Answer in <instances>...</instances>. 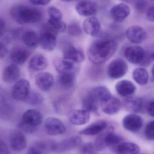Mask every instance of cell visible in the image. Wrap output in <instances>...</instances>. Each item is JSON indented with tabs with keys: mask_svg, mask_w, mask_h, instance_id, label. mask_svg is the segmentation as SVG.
Here are the masks:
<instances>
[{
	"mask_svg": "<svg viewBox=\"0 0 154 154\" xmlns=\"http://www.w3.org/2000/svg\"><path fill=\"white\" fill-rule=\"evenodd\" d=\"M117 49V43L112 39L104 38L93 42L88 48V57L94 65H101L107 61Z\"/></svg>",
	"mask_w": 154,
	"mask_h": 154,
	"instance_id": "6da1fadb",
	"label": "cell"
},
{
	"mask_svg": "<svg viewBox=\"0 0 154 154\" xmlns=\"http://www.w3.org/2000/svg\"><path fill=\"white\" fill-rule=\"evenodd\" d=\"M10 14L12 19L20 24L37 23L42 17L40 10L23 5L12 8L10 10Z\"/></svg>",
	"mask_w": 154,
	"mask_h": 154,
	"instance_id": "7a4b0ae2",
	"label": "cell"
},
{
	"mask_svg": "<svg viewBox=\"0 0 154 154\" xmlns=\"http://www.w3.org/2000/svg\"><path fill=\"white\" fill-rule=\"evenodd\" d=\"M43 119V116L39 111L35 109H28L23 114L18 126L23 132L32 134L38 130Z\"/></svg>",
	"mask_w": 154,
	"mask_h": 154,
	"instance_id": "3957f363",
	"label": "cell"
},
{
	"mask_svg": "<svg viewBox=\"0 0 154 154\" xmlns=\"http://www.w3.org/2000/svg\"><path fill=\"white\" fill-rule=\"evenodd\" d=\"M122 142V137L115 134L114 128L110 126L99 134L93 144L97 152L105 150L107 147L114 149Z\"/></svg>",
	"mask_w": 154,
	"mask_h": 154,
	"instance_id": "277c9868",
	"label": "cell"
},
{
	"mask_svg": "<svg viewBox=\"0 0 154 154\" xmlns=\"http://www.w3.org/2000/svg\"><path fill=\"white\" fill-rule=\"evenodd\" d=\"M80 137L73 136L68 137L60 142H53L50 145V148L56 152H63L74 149L79 146L82 143Z\"/></svg>",
	"mask_w": 154,
	"mask_h": 154,
	"instance_id": "5b68a950",
	"label": "cell"
},
{
	"mask_svg": "<svg viewBox=\"0 0 154 154\" xmlns=\"http://www.w3.org/2000/svg\"><path fill=\"white\" fill-rule=\"evenodd\" d=\"M128 70V66L124 60L116 59L111 61L108 66V75L112 79H117L124 76Z\"/></svg>",
	"mask_w": 154,
	"mask_h": 154,
	"instance_id": "8992f818",
	"label": "cell"
},
{
	"mask_svg": "<svg viewBox=\"0 0 154 154\" xmlns=\"http://www.w3.org/2000/svg\"><path fill=\"white\" fill-rule=\"evenodd\" d=\"M31 91L29 82L25 79L17 81L12 88L11 96L17 101L25 102Z\"/></svg>",
	"mask_w": 154,
	"mask_h": 154,
	"instance_id": "52a82bcc",
	"label": "cell"
},
{
	"mask_svg": "<svg viewBox=\"0 0 154 154\" xmlns=\"http://www.w3.org/2000/svg\"><path fill=\"white\" fill-rule=\"evenodd\" d=\"M124 54L126 59L132 64H144L146 59L145 51L139 46H132L126 48Z\"/></svg>",
	"mask_w": 154,
	"mask_h": 154,
	"instance_id": "ba28073f",
	"label": "cell"
},
{
	"mask_svg": "<svg viewBox=\"0 0 154 154\" xmlns=\"http://www.w3.org/2000/svg\"><path fill=\"white\" fill-rule=\"evenodd\" d=\"M44 127L47 133L51 136L63 134L66 131L64 123L60 119L54 117L46 119L44 122Z\"/></svg>",
	"mask_w": 154,
	"mask_h": 154,
	"instance_id": "9c48e42d",
	"label": "cell"
},
{
	"mask_svg": "<svg viewBox=\"0 0 154 154\" xmlns=\"http://www.w3.org/2000/svg\"><path fill=\"white\" fill-rule=\"evenodd\" d=\"M57 35L44 26L39 37V45L42 48L48 51L54 50L57 46Z\"/></svg>",
	"mask_w": 154,
	"mask_h": 154,
	"instance_id": "30bf717a",
	"label": "cell"
},
{
	"mask_svg": "<svg viewBox=\"0 0 154 154\" xmlns=\"http://www.w3.org/2000/svg\"><path fill=\"white\" fill-rule=\"evenodd\" d=\"M10 146L13 151L21 152L26 148L27 141L24 134L19 130H13L9 137Z\"/></svg>",
	"mask_w": 154,
	"mask_h": 154,
	"instance_id": "8fae6325",
	"label": "cell"
},
{
	"mask_svg": "<svg viewBox=\"0 0 154 154\" xmlns=\"http://www.w3.org/2000/svg\"><path fill=\"white\" fill-rule=\"evenodd\" d=\"M123 126L125 129L132 133L138 132L142 128L143 120L140 116L135 113L127 115L123 119Z\"/></svg>",
	"mask_w": 154,
	"mask_h": 154,
	"instance_id": "7c38bea8",
	"label": "cell"
},
{
	"mask_svg": "<svg viewBox=\"0 0 154 154\" xmlns=\"http://www.w3.org/2000/svg\"><path fill=\"white\" fill-rule=\"evenodd\" d=\"M126 35L128 40L134 44H139L145 40L147 33L145 30L139 26H133L127 30Z\"/></svg>",
	"mask_w": 154,
	"mask_h": 154,
	"instance_id": "4fadbf2b",
	"label": "cell"
},
{
	"mask_svg": "<svg viewBox=\"0 0 154 154\" xmlns=\"http://www.w3.org/2000/svg\"><path fill=\"white\" fill-rule=\"evenodd\" d=\"M63 58L75 64H79L83 62L85 59V55L82 49L70 45L64 50Z\"/></svg>",
	"mask_w": 154,
	"mask_h": 154,
	"instance_id": "5bb4252c",
	"label": "cell"
},
{
	"mask_svg": "<svg viewBox=\"0 0 154 154\" xmlns=\"http://www.w3.org/2000/svg\"><path fill=\"white\" fill-rule=\"evenodd\" d=\"M35 83L40 90L49 91L54 84V78L52 74L48 72L39 73L35 77Z\"/></svg>",
	"mask_w": 154,
	"mask_h": 154,
	"instance_id": "9a60e30c",
	"label": "cell"
},
{
	"mask_svg": "<svg viewBox=\"0 0 154 154\" xmlns=\"http://www.w3.org/2000/svg\"><path fill=\"white\" fill-rule=\"evenodd\" d=\"M130 13V7L125 3L116 5L112 7L110 12L111 18L117 23H121L125 20Z\"/></svg>",
	"mask_w": 154,
	"mask_h": 154,
	"instance_id": "2e32d148",
	"label": "cell"
},
{
	"mask_svg": "<svg viewBox=\"0 0 154 154\" xmlns=\"http://www.w3.org/2000/svg\"><path fill=\"white\" fill-rule=\"evenodd\" d=\"M101 110L105 114L114 115L119 112L121 107L120 100L116 97L111 96L100 104Z\"/></svg>",
	"mask_w": 154,
	"mask_h": 154,
	"instance_id": "e0dca14e",
	"label": "cell"
},
{
	"mask_svg": "<svg viewBox=\"0 0 154 154\" xmlns=\"http://www.w3.org/2000/svg\"><path fill=\"white\" fill-rule=\"evenodd\" d=\"M82 26L85 32L91 37H99L100 34L101 25L99 20L96 17L86 19L83 22Z\"/></svg>",
	"mask_w": 154,
	"mask_h": 154,
	"instance_id": "ac0fdd59",
	"label": "cell"
},
{
	"mask_svg": "<svg viewBox=\"0 0 154 154\" xmlns=\"http://www.w3.org/2000/svg\"><path fill=\"white\" fill-rule=\"evenodd\" d=\"M29 51L22 47H15L10 53V58L13 64L23 65L27 61L29 56Z\"/></svg>",
	"mask_w": 154,
	"mask_h": 154,
	"instance_id": "d6986e66",
	"label": "cell"
},
{
	"mask_svg": "<svg viewBox=\"0 0 154 154\" xmlns=\"http://www.w3.org/2000/svg\"><path fill=\"white\" fill-rule=\"evenodd\" d=\"M76 9L80 15L89 17L96 13L97 5L93 1L84 0L78 3L76 6Z\"/></svg>",
	"mask_w": 154,
	"mask_h": 154,
	"instance_id": "ffe728a7",
	"label": "cell"
},
{
	"mask_svg": "<svg viewBox=\"0 0 154 154\" xmlns=\"http://www.w3.org/2000/svg\"><path fill=\"white\" fill-rule=\"evenodd\" d=\"M21 75L20 69L17 65L10 64L4 69L2 73V79L8 83L16 82Z\"/></svg>",
	"mask_w": 154,
	"mask_h": 154,
	"instance_id": "44dd1931",
	"label": "cell"
},
{
	"mask_svg": "<svg viewBox=\"0 0 154 154\" xmlns=\"http://www.w3.org/2000/svg\"><path fill=\"white\" fill-rule=\"evenodd\" d=\"M116 91L121 97H128L133 95L136 91L135 85L128 80H122L116 84Z\"/></svg>",
	"mask_w": 154,
	"mask_h": 154,
	"instance_id": "7402d4cb",
	"label": "cell"
},
{
	"mask_svg": "<svg viewBox=\"0 0 154 154\" xmlns=\"http://www.w3.org/2000/svg\"><path fill=\"white\" fill-rule=\"evenodd\" d=\"M90 119L89 112L83 109L74 110L70 113L69 116V121L75 125H85L89 121Z\"/></svg>",
	"mask_w": 154,
	"mask_h": 154,
	"instance_id": "603a6c76",
	"label": "cell"
},
{
	"mask_svg": "<svg viewBox=\"0 0 154 154\" xmlns=\"http://www.w3.org/2000/svg\"><path fill=\"white\" fill-rule=\"evenodd\" d=\"M108 126L106 121L103 120H98L80 131L79 134L88 136L99 134L105 130Z\"/></svg>",
	"mask_w": 154,
	"mask_h": 154,
	"instance_id": "cb8c5ba5",
	"label": "cell"
},
{
	"mask_svg": "<svg viewBox=\"0 0 154 154\" xmlns=\"http://www.w3.org/2000/svg\"><path fill=\"white\" fill-rule=\"evenodd\" d=\"M48 66V60L42 54H37L32 57L29 63V69L33 72H40L45 70Z\"/></svg>",
	"mask_w": 154,
	"mask_h": 154,
	"instance_id": "d4e9b609",
	"label": "cell"
},
{
	"mask_svg": "<svg viewBox=\"0 0 154 154\" xmlns=\"http://www.w3.org/2000/svg\"><path fill=\"white\" fill-rule=\"evenodd\" d=\"M113 150L116 154H138L140 148L134 143L122 142Z\"/></svg>",
	"mask_w": 154,
	"mask_h": 154,
	"instance_id": "484cf974",
	"label": "cell"
},
{
	"mask_svg": "<svg viewBox=\"0 0 154 154\" xmlns=\"http://www.w3.org/2000/svg\"><path fill=\"white\" fill-rule=\"evenodd\" d=\"M143 106V100L138 97H128L124 102L125 108L132 113L140 112Z\"/></svg>",
	"mask_w": 154,
	"mask_h": 154,
	"instance_id": "4316f807",
	"label": "cell"
},
{
	"mask_svg": "<svg viewBox=\"0 0 154 154\" xmlns=\"http://www.w3.org/2000/svg\"><path fill=\"white\" fill-rule=\"evenodd\" d=\"M89 93L98 102L99 105L112 95L109 90L103 86H97L93 88Z\"/></svg>",
	"mask_w": 154,
	"mask_h": 154,
	"instance_id": "83f0119b",
	"label": "cell"
},
{
	"mask_svg": "<svg viewBox=\"0 0 154 154\" xmlns=\"http://www.w3.org/2000/svg\"><path fill=\"white\" fill-rule=\"evenodd\" d=\"M14 113L13 106L5 99H0V119L8 121L11 119Z\"/></svg>",
	"mask_w": 154,
	"mask_h": 154,
	"instance_id": "f1b7e54d",
	"label": "cell"
},
{
	"mask_svg": "<svg viewBox=\"0 0 154 154\" xmlns=\"http://www.w3.org/2000/svg\"><path fill=\"white\" fill-rule=\"evenodd\" d=\"M22 40L28 48H35L39 45V37L35 31H26L22 35Z\"/></svg>",
	"mask_w": 154,
	"mask_h": 154,
	"instance_id": "f546056e",
	"label": "cell"
},
{
	"mask_svg": "<svg viewBox=\"0 0 154 154\" xmlns=\"http://www.w3.org/2000/svg\"><path fill=\"white\" fill-rule=\"evenodd\" d=\"M99 105L98 102L89 93L82 100V109L89 113L91 112L98 115Z\"/></svg>",
	"mask_w": 154,
	"mask_h": 154,
	"instance_id": "4dcf8cb0",
	"label": "cell"
},
{
	"mask_svg": "<svg viewBox=\"0 0 154 154\" xmlns=\"http://www.w3.org/2000/svg\"><path fill=\"white\" fill-rule=\"evenodd\" d=\"M75 82V75L73 72L59 74L58 78V82L60 87L65 89L72 88Z\"/></svg>",
	"mask_w": 154,
	"mask_h": 154,
	"instance_id": "1f68e13d",
	"label": "cell"
},
{
	"mask_svg": "<svg viewBox=\"0 0 154 154\" xmlns=\"http://www.w3.org/2000/svg\"><path fill=\"white\" fill-rule=\"evenodd\" d=\"M54 65L59 74L73 72L75 68V63L64 58L56 60L54 62Z\"/></svg>",
	"mask_w": 154,
	"mask_h": 154,
	"instance_id": "d6a6232c",
	"label": "cell"
},
{
	"mask_svg": "<svg viewBox=\"0 0 154 154\" xmlns=\"http://www.w3.org/2000/svg\"><path fill=\"white\" fill-rule=\"evenodd\" d=\"M44 26L47 29L57 34L59 32H64L66 30V23L61 20H56L49 19L48 23Z\"/></svg>",
	"mask_w": 154,
	"mask_h": 154,
	"instance_id": "836d02e7",
	"label": "cell"
},
{
	"mask_svg": "<svg viewBox=\"0 0 154 154\" xmlns=\"http://www.w3.org/2000/svg\"><path fill=\"white\" fill-rule=\"evenodd\" d=\"M133 78L134 80L139 85H146L148 81L149 75L148 72L143 68H137L133 72Z\"/></svg>",
	"mask_w": 154,
	"mask_h": 154,
	"instance_id": "e575fe53",
	"label": "cell"
},
{
	"mask_svg": "<svg viewBox=\"0 0 154 154\" xmlns=\"http://www.w3.org/2000/svg\"><path fill=\"white\" fill-rule=\"evenodd\" d=\"M43 97L40 93L31 91L25 102L32 106H36L39 105L43 101Z\"/></svg>",
	"mask_w": 154,
	"mask_h": 154,
	"instance_id": "d590c367",
	"label": "cell"
},
{
	"mask_svg": "<svg viewBox=\"0 0 154 154\" xmlns=\"http://www.w3.org/2000/svg\"><path fill=\"white\" fill-rule=\"evenodd\" d=\"M46 147L44 143L36 142L30 146L26 154H44Z\"/></svg>",
	"mask_w": 154,
	"mask_h": 154,
	"instance_id": "8d00e7d4",
	"label": "cell"
},
{
	"mask_svg": "<svg viewBox=\"0 0 154 154\" xmlns=\"http://www.w3.org/2000/svg\"><path fill=\"white\" fill-rule=\"evenodd\" d=\"M9 39L4 34L3 32H0V59L5 57L7 52V44Z\"/></svg>",
	"mask_w": 154,
	"mask_h": 154,
	"instance_id": "74e56055",
	"label": "cell"
},
{
	"mask_svg": "<svg viewBox=\"0 0 154 154\" xmlns=\"http://www.w3.org/2000/svg\"><path fill=\"white\" fill-rule=\"evenodd\" d=\"M94 144L87 143L83 144L79 149L80 154H97Z\"/></svg>",
	"mask_w": 154,
	"mask_h": 154,
	"instance_id": "f35d334b",
	"label": "cell"
},
{
	"mask_svg": "<svg viewBox=\"0 0 154 154\" xmlns=\"http://www.w3.org/2000/svg\"><path fill=\"white\" fill-rule=\"evenodd\" d=\"M48 14L50 19L56 20H61L63 14L59 9L55 6H50L48 9Z\"/></svg>",
	"mask_w": 154,
	"mask_h": 154,
	"instance_id": "ab89813d",
	"label": "cell"
},
{
	"mask_svg": "<svg viewBox=\"0 0 154 154\" xmlns=\"http://www.w3.org/2000/svg\"><path fill=\"white\" fill-rule=\"evenodd\" d=\"M68 32L70 36H79L81 35L82 31L79 23L76 22H74L70 23L69 25Z\"/></svg>",
	"mask_w": 154,
	"mask_h": 154,
	"instance_id": "60d3db41",
	"label": "cell"
},
{
	"mask_svg": "<svg viewBox=\"0 0 154 154\" xmlns=\"http://www.w3.org/2000/svg\"><path fill=\"white\" fill-rule=\"evenodd\" d=\"M144 133L147 139L154 141V121H150L146 125Z\"/></svg>",
	"mask_w": 154,
	"mask_h": 154,
	"instance_id": "b9f144b4",
	"label": "cell"
},
{
	"mask_svg": "<svg viewBox=\"0 0 154 154\" xmlns=\"http://www.w3.org/2000/svg\"><path fill=\"white\" fill-rule=\"evenodd\" d=\"M146 3V0H137L134 3L135 8L138 11H143L147 6Z\"/></svg>",
	"mask_w": 154,
	"mask_h": 154,
	"instance_id": "7bdbcfd3",
	"label": "cell"
},
{
	"mask_svg": "<svg viewBox=\"0 0 154 154\" xmlns=\"http://www.w3.org/2000/svg\"><path fill=\"white\" fill-rule=\"evenodd\" d=\"M0 154H11L6 144L0 138Z\"/></svg>",
	"mask_w": 154,
	"mask_h": 154,
	"instance_id": "ee69618b",
	"label": "cell"
},
{
	"mask_svg": "<svg viewBox=\"0 0 154 154\" xmlns=\"http://www.w3.org/2000/svg\"><path fill=\"white\" fill-rule=\"evenodd\" d=\"M30 2L35 5H45L49 3L51 0H29Z\"/></svg>",
	"mask_w": 154,
	"mask_h": 154,
	"instance_id": "f6af8a7d",
	"label": "cell"
},
{
	"mask_svg": "<svg viewBox=\"0 0 154 154\" xmlns=\"http://www.w3.org/2000/svg\"><path fill=\"white\" fill-rule=\"evenodd\" d=\"M146 17L150 21L154 22V6L148 8L146 11Z\"/></svg>",
	"mask_w": 154,
	"mask_h": 154,
	"instance_id": "bcb514c9",
	"label": "cell"
},
{
	"mask_svg": "<svg viewBox=\"0 0 154 154\" xmlns=\"http://www.w3.org/2000/svg\"><path fill=\"white\" fill-rule=\"evenodd\" d=\"M147 110L148 114L154 117V100L148 105Z\"/></svg>",
	"mask_w": 154,
	"mask_h": 154,
	"instance_id": "7dc6e473",
	"label": "cell"
},
{
	"mask_svg": "<svg viewBox=\"0 0 154 154\" xmlns=\"http://www.w3.org/2000/svg\"><path fill=\"white\" fill-rule=\"evenodd\" d=\"M5 23L2 19H0V32H3L5 29Z\"/></svg>",
	"mask_w": 154,
	"mask_h": 154,
	"instance_id": "c3c4849f",
	"label": "cell"
},
{
	"mask_svg": "<svg viewBox=\"0 0 154 154\" xmlns=\"http://www.w3.org/2000/svg\"><path fill=\"white\" fill-rule=\"evenodd\" d=\"M120 1L125 3H134L137 0H120Z\"/></svg>",
	"mask_w": 154,
	"mask_h": 154,
	"instance_id": "681fc988",
	"label": "cell"
},
{
	"mask_svg": "<svg viewBox=\"0 0 154 154\" xmlns=\"http://www.w3.org/2000/svg\"><path fill=\"white\" fill-rule=\"evenodd\" d=\"M152 76L154 78V65L152 67Z\"/></svg>",
	"mask_w": 154,
	"mask_h": 154,
	"instance_id": "f907efd6",
	"label": "cell"
},
{
	"mask_svg": "<svg viewBox=\"0 0 154 154\" xmlns=\"http://www.w3.org/2000/svg\"><path fill=\"white\" fill-rule=\"evenodd\" d=\"M60 1H62V2H71V1H74V0H60Z\"/></svg>",
	"mask_w": 154,
	"mask_h": 154,
	"instance_id": "816d5d0a",
	"label": "cell"
},
{
	"mask_svg": "<svg viewBox=\"0 0 154 154\" xmlns=\"http://www.w3.org/2000/svg\"><path fill=\"white\" fill-rule=\"evenodd\" d=\"M151 58L154 61V53L152 54V57H151Z\"/></svg>",
	"mask_w": 154,
	"mask_h": 154,
	"instance_id": "f5cc1de1",
	"label": "cell"
},
{
	"mask_svg": "<svg viewBox=\"0 0 154 154\" xmlns=\"http://www.w3.org/2000/svg\"><path fill=\"white\" fill-rule=\"evenodd\" d=\"M152 1H154V0H152Z\"/></svg>",
	"mask_w": 154,
	"mask_h": 154,
	"instance_id": "db71d44e",
	"label": "cell"
}]
</instances>
